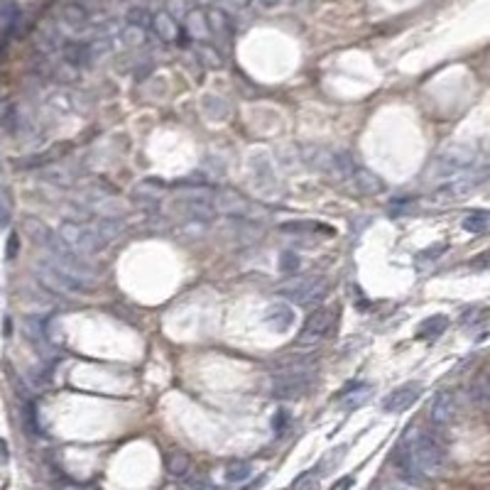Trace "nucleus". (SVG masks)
<instances>
[{
  "instance_id": "6ab92c4d",
  "label": "nucleus",
  "mask_w": 490,
  "mask_h": 490,
  "mask_svg": "<svg viewBox=\"0 0 490 490\" xmlns=\"http://www.w3.org/2000/svg\"><path fill=\"white\" fill-rule=\"evenodd\" d=\"M206 23H209V32L214 37H221V40H228L233 35V23L223 10L211 8L206 10Z\"/></svg>"
},
{
  "instance_id": "ddd939ff",
  "label": "nucleus",
  "mask_w": 490,
  "mask_h": 490,
  "mask_svg": "<svg viewBox=\"0 0 490 490\" xmlns=\"http://www.w3.org/2000/svg\"><path fill=\"white\" fill-rule=\"evenodd\" d=\"M419 395H422V382H404V385H399L397 390H392L390 395L382 399V409L390 414L404 412V409L417 402Z\"/></svg>"
},
{
  "instance_id": "c756f323",
  "label": "nucleus",
  "mask_w": 490,
  "mask_h": 490,
  "mask_svg": "<svg viewBox=\"0 0 490 490\" xmlns=\"http://www.w3.org/2000/svg\"><path fill=\"white\" fill-rule=\"evenodd\" d=\"M343 456H346V446H338L336 451H331V454L324 456V459L317 463V473H319V476H326L329 471H334V468L343 461Z\"/></svg>"
},
{
  "instance_id": "58836bf2",
  "label": "nucleus",
  "mask_w": 490,
  "mask_h": 490,
  "mask_svg": "<svg viewBox=\"0 0 490 490\" xmlns=\"http://www.w3.org/2000/svg\"><path fill=\"white\" fill-rule=\"evenodd\" d=\"M182 481H184V486H189V488H211V481H209V478H204V476L182 478Z\"/></svg>"
},
{
  "instance_id": "aec40b11",
  "label": "nucleus",
  "mask_w": 490,
  "mask_h": 490,
  "mask_svg": "<svg viewBox=\"0 0 490 490\" xmlns=\"http://www.w3.org/2000/svg\"><path fill=\"white\" fill-rule=\"evenodd\" d=\"M164 471L169 473L172 478H186L191 471V459L184 454V451H169L167 456H164Z\"/></svg>"
},
{
  "instance_id": "2eb2a0df",
  "label": "nucleus",
  "mask_w": 490,
  "mask_h": 490,
  "mask_svg": "<svg viewBox=\"0 0 490 490\" xmlns=\"http://www.w3.org/2000/svg\"><path fill=\"white\" fill-rule=\"evenodd\" d=\"M348 186L353 191H358V194H363V196H375V194H380V191H385V182H382L375 172L360 167V164L355 167V172L351 174Z\"/></svg>"
},
{
  "instance_id": "4c0bfd02",
  "label": "nucleus",
  "mask_w": 490,
  "mask_h": 490,
  "mask_svg": "<svg viewBox=\"0 0 490 490\" xmlns=\"http://www.w3.org/2000/svg\"><path fill=\"white\" fill-rule=\"evenodd\" d=\"M476 321H486V314H483L481 309H468V312L461 317V324H463V326H468V324L473 326Z\"/></svg>"
},
{
  "instance_id": "5701e85b",
  "label": "nucleus",
  "mask_w": 490,
  "mask_h": 490,
  "mask_svg": "<svg viewBox=\"0 0 490 490\" xmlns=\"http://www.w3.org/2000/svg\"><path fill=\"white\" fill-rule=\"evenodd\" d=\"M23 329H25V336H28L32 343L40 348V346H47V319L45 317H28L23 321Z\"/></svg>"
},
{
  "instance_id": "7c9ffc66",
  "label": "nucleus",
  "mask_w": 490,
  "mask_h": 490,
  "mask_svg": "<svg viewBox=\"0 0 490 490\" xmlns=\"http://www.w3.org/2000/svg\"><path fill=\"white\" fill-rule=\"evenodd\" d=\"M471 402H476L478 407H486V402H488V382H486V377H478L476 382L471 385Z\"/></svg>"
},
{
  "instance_id": "c9c22d12",
  "label": "nucleus",
  "mask_w": 490,
  "mask_h": 490,
  "mask_svg": "<svg viewBox=\"0 0 490 490\" xmlns=\"http://www.w3.org/2000/svg\"><path fill=\"white\" fill-rule=\"evenodd\" d=\"M23 417H25V427H28L30 434H40V424H37V412H35V404H28L25 407V412H23Z\"/></svg>"
},
{
  "instance_id": "a211bd4d",
  "label": "nucleus",
  "mask_w": 490,
  "mask_h": 490,
  "mask_svg": "<svg viewBox=\"0 0 490 490\" xmlns=\"http://www.w3.org/2000/svg\"><path fill=\"white\" fill-rule=\"evenodd\" d=\"M59 23L67 30H72V32H84L89 25H91V18H89V13H86V8H84V5L72 3V5H67V8L62 10Z\"/></svg>"
},
{
  "instance_id": "f704fd0d",
  "label": "nucleus",
  "mask_w": 490,
  "mask_h": 490,
  "mask_svg": "<svg viewBox=\"0 0 490 490\" xmlns=\"http://www.w3.org/2000/svg\"><path fill=\"white\" fill-rule=\"evenodd\" d=\"M287 427H290V412L287 409H280V412L273 417V429L277 436H282L287 431Z\"/></svg>"
},
{
  "instance_id": "dca6fc26",
  "label": "nucleus",
  "mask_w": 490,
  "mask_h": 490,
  "mask_svg": "<svg viewBox=\"0 0 490 490\" xmlns=\"http://www.w3.org/2000/svg\"><path fill=\"white\" fill-rule=\"evenodd\" d=\"M395 468H397L399 481L407 483V486H424V483H427V476L419 471V466L412 461V456L407 454L404 446H399L395 454Z\"/></svg>"
},
{
  "instance_id": "39448f33",
  "label": "nucleus",
  "mask_w": 490,
  "mask_h": 490,
  "mask_svg": "<svg viewBox=\"0 0 490 490\" xmlns=\"http://www.w3.org/2000/svg\"><path fill=\"white\" fill-rule=\"evenodd\" d=\"M317 382L314 370H280L268 380V395L277 399H297L304 397Z\"/></svg>"
},
{
  "instance_id": "9b49d317",
  "label": "nucleus",
  "mask_w": 490,
  "mask_h": 490,
  "mask_svg": "<svg viewBox=\"0 0 490 490\" xmlns=\"http://www.w3.org/2000/svg\"><path fill=\"white\" fill-rule=\"evenodd\" d=\"M483 184H486V169L478 174H468V177H454L451 182L439 186L436 196H439V199H446V201H459V199H466L468 194H473V191Z\"/></svg>"
},
{
  "instance_id": "4be33fe9",
  "label": "nucleus",
  "mask_w": 490,
  "mask_h": 490,
  "mask_svg": "<svg viewBox=\"0 0 490 490\" xmlns=\"http://www.w3.org/2000/svg\"><path fill=\"white\" fill-rule=\"evenodd\" d=\"M186 32L194 40H209V23H206L204 10H186Z\"/></svg>"
},
{
  "instance_id": "1a4fd4ad",
  "label": "nucleus",
  "mask_w": 490,
  "mask_h": 490,
  "mask_svg": "<svg viewBox=\"0 0 490 490\" xmlns=\"http://www.w3.org/2000/svg\"><path fill=\"white\" fill-rule=\"evenodd\" d=\"M81 201L86 204L89 214H98L106 218H120L125 214V206L118 201V196H113L108 189H103V186H89V189L84 191Z\"/></svg>"
},
{
  "instance_id": "412c9836",
  "label": "nucleus",
  "mask_w": 490,
  "mask_h": 490,
  "mask_svg": "<svg viewBox=\"0 0 490 490\" xmlns=\"http://www.w3.org/2000/svg\"><path fill=\"white\" fill-rule=\"evenodd\" d=\"M372 395V385H353V387H346L343 392H341V407L346 409V412H351V409L360 407V404L365 402L368 397Z\"/></svg>"
},
{
  "instance_id": "7ed1b4c3",
  "label": "nucleus",
  "mask_w": 490,
  "mask_h": 490,
  "mask_svg": "<svg viewBox=\"0 0 490 490\" xmlns=\"http://www.w3.org/2000/svg\"><path fill=\"white\" fill-rule=\"evenodd\" d=\"M476 162H478V150L473 145H451L436 154V159L429 167V174H434V179H451L456 174L473 169Z\"/></svg>"
},
{
  "instance_id": "e433bc0d",
  "label": "nucleus",
  "mask_w": 490,
  "mask_h": 490,
  "mask_svg": "<svg viewBox=\"0 0 490 490\" xmlns=\"http://www.w3.org/2000/svg\"><path fill=\"white\" fill-rule=\"evenodd\" d=\"M199 55L204 57L206 64H211V67H221V55L214 50V47L209 45H199Z\"/></svg>"
},
{
  "instance_id": "ea45409f",
  "label": "nucleus",
  "mask_w": 490,
  "mask_h": 490,
  "mask_svg": "<svg viewBox=\"0 0 490 490\" xmlns=\"http://www.w3.org/2000/svg\"><path fill=\"white\" fill-rule=\"evenodd\" d=\"M282 0H250V8H255V10H270V8H275V5H280Z\"/></svg>"
},
{
  "instance_id": "b1692460",
  "label": "nucleus",
  "mask_w": 490,
  "mask_h": 490,
  "mask_svg": "<svg viewBox=\"0 0 490 490\" xmlns=\"http://www.w3.org/2000/svg\"><path fill=\"white\" fill-rule=\"evenodd\" d=\"M449 329V319L444 317V314H434V317H429V319H424L422 324H419V329H417V336L419 338H439L441 334Z\"/></svg>"
},
{
  "instance_id": "473e14b6",
  "label": "nucleus",
  "mask_w": 490,
  "mask_h": 490,
  "mask_svg": "<svg viewBox=\"0 0 490 490\" xmlns=\"http://www.w3.org/2000/svg\"><path fill=\"white\" fill-rule=\"evenodd\" d=\"M300 270V258L295 253H282L280 258V273L282 275H295Z\"/></svg>"
},
{
  "instance_id": "2f4dec72",
  "label": "nucleus",
  "mask_w": 490,
  "mask_h": 490,
  "mask_svg": "<svg viewBox=\"0 0 490 490\" xmlns=\"http://www.w3.org/2000/svg\"><path fill=\"white\" fill-rule=\"evenodd\" d=\"M319 483H321V476L317 473V468H312V471L302 473V476L292 483V488H317Z\"/></svg>"
},
{
  "instance_id": "393cba45",
  "label": "nucleus",
  "mask_w": 490,
  "mask_h": 490,
  "mask_svg": "<svg viewBox=\"0 0 490 490\" xmlns=\"http://www.w3.org/2000/svg\"><path fill=\"white\" fill-rule=\"evenodd\" d=\"M20 20V8L15 0H3L0 3V35H10Z\"/></svg>"
},
{
  "instance_id": "a878e982",
  "label": "nucleus",
  "mask_w": 490,
  "mask_h": 490,
  "mask_svg": "<svg viewBox=\"0 0 490 490\" xmlns=\"http://www.w3.org/2000/svg\"><path fill=\"white\" fill-rule=\"evenodd\" d=\"M250 476H253V463H250V461L228 463V468H226V481L228 483H233V486H241V483L248 481Z\"/></svg>"
},
{
  "instance_id": "c03bdc74",
  "label": "nucleus",
  "mask_w": 490,
  "mask_h": 490,
  "mask_svg": "<svg viewBox=\"0 0 490 490\" xmlns=\"http://www.w3.org/2000/svg\"><path fill=\"white\" fill-rule=\"evenodd\" d=\"M8 459V446H5V441H0V461Z\"/></svg>"
},
{
  "instance_id": "37998d69",
  "label": "nucleus",
  "mask_w": 490,
  "mask_h": 490,
  "mask_svg": "<svg viewBox=\"0 0 490 490\" xmlns=\"http://www.w3.org/2000/svg\"><path fill=\"white\" fill-rule=\"evenodd\" d=\"M0 226H8V209L0 206Z\"/></svg>"
},
{
  "instance_id": "4468645a",
  "label": "nucleus",
  "mask_w": 490,
  "mask_h": 490,
  "mask_svg": "<svg viewBox=\"0 0 490 490\" xmlns=\"http://www.w3.org/2000/svg\"><path fill=\"white\" fill-rule=\"evenodd\" d=\"M154 35L159 37L162 42H167V45H174V42H184V35H182V28H179L177 18H174L169 10H159V13L152 15L150 20Z\"/></svg>"
},
{
  "instance_id": "c85d7f7f",
  "label": "nucleus",
  "mask_w": 490,
  "mask_h": 490,
  "mask_svg": "<svg viewBox=\"0 0 490 490\" xmlns=\"http://www.w3.org/2000/svg\"><path fill=\"white\" fill-rule=\"evenodd\" d=\"M280 231L285 233H314V231H324V233H331V228L321 226V223H314V221H292V223H282Z\"/></svg>"
},
{
  "instance_id": "79ce46f5",
  "label": "nucleus",
  "mask_w": 490,
  "mask_h": 490,
  "mask_svg": "<svg viewBox=\"0 0 490 490\" xmlns=\"http://www.w3.org/2000/svg\"><path fill=\"white\" fill-rule=\"evenodd\" d=\"M353 478H341V481L338 483H334V488H351V486H353Z\"/></svg>"
},
{
  "instance_id": "f03ea898",
  "label": "nucleus",
  "mask_w": 490,
  "mask_h": 490,
  "mask_svg": "<svg viewBox=\"0 0 490 490\" xmlns=\"http://www.w3.org/2000/svg\"><path fill=\"white\" fill-rule=\"evenodd\" d=\"M304 162L309 167L324 172L326 177L336 179V182H346V184H348L351 174L358 167V162H355L351 152L331 150V147H307Z\"/></svg>"
},
{
  "instance_id": "cd10ccee",
  "label": "nucleus",
  "mask_w": 490,
  "mask_h": 490,
  "mask_svg": "<svg viewBox=\"0 0 490 490\" xmlns=\"http://www.w3.org/2000/svg\"><path fill=\"white\" fill-rule=\"evenodd\" d=\"M120 40H122V45H127V47H140L147 42V32L145 28H140V25L127 23V28L120 32Z\"/></svg>"
},
{
  "instance_id": "f8f14e48",
  "label": "nucleus",
  "mask_w": 490,
  "mask_h": 490,
  "mask_svg": "<svg viewBox=\"0 0 490 490\" xmlns=\"http://www.w3.org/2000/svg\"><path fill=\"white\" fill-rule=\"evenodd\" d=\"M456 412H459V399H456V395L451 390H441L436 392L429 404V422L436 424V427H444V424L454 422Z\"/></svg>"
},
{
  "instance_id": "72a5a7b5",
  "label": "nucleus",
  "mask_w": 490,
  "mask_h": 490,
  "mask_svg": "<svg viewBox=\"0 0 490 490\" xmlns=\"http://www.w3.org/2000/svg\"><path fill=\"white\" fill-rule=\"evenodd\" d=\"M152 20V15L147 13L145 8H132L130 13H127V23L130 25H140V28H147Z\"/></svg>"
},
{
  "instance_id": "bb28decb",
  "label": "nucleus",
  "mask_w": 490,
  "mask_h": 490,
  "mask_svg": "<svg viewBox=\"0 0 490 490\" xmlns=\"http://www.w3.org/2000/svg\"><path fill=\"white\" fill-rule=\"evenodd\" d=\"M463 231L473 233V236H481V233L488 231V211H471L463 218Z\"/></svg>"
},
{
  "instance_id": "0eeeda50",
  "label": "nucleus",
  "mask_w": 490,
  "mask_h": 490,
  "mask_svg": "<svg viewBox=\"0 0 490 490\" xmlns=\"http://www.w3.org/2000/svg\"><path fill=\"white\" fill-rule=\"evenodd\" d=\"M277 295L295 302V304H300V307H312V304H319V302L326 297V282L317 275L295 277V280L277 287Z\"/></svg>"
},
{
  "instance_id": "f3484780",
  "label": "nucleus",
  "mask_w": 490,
  "mask_h": 490,
  "mask_svg": "<svg viewBox=\"0 0 490 490\" xmlns=\"http://www.w3.org/2000/svg\"><path fill=\"white\" fill-rule=\"evenodd\" d=\"M265 324L275 331H290L292 324H295V312H292L290 304L285 302H275V304L268 307L265 312Z\"/></svg>"
},
{
  "instance_id": "a19ab883",
  "label": "nucleus",
  "mask_w": 490,
  "mask_h": 490,
  "mask_svg": "<svg viewBox=\"0 0 490 490\" xmlns=\"http://www.w3.org/2000/svg\"><path fill=\"white\" fill-rule=\"evenodd\" d=\"M18 248H20V236H18V233H13V236L8 238V258L10 260L18 255Z\"/></svg>"
},
{
  "instance_id": "423d86ee",
  "label": "nucleus",
  "mask_w": 490,
  "mask_h": 490,
  "mask_svg": "<svg viewBox=\"0 0 490 490\" xmlns=\"http://www.w3.org/2000/svg\"><path fill=\"white\" fill-rule=\"evenodd\" d=\"M206 201L211 204L216 216H233V218H260L258 214H263L258 204L248 201L243 194L233 189H211L206 194Z\"/></svg>"
},
{
  "instance_id": "9d476101",
  "label": "nucleus",
  "mask_w": 490,
  "mask_h": 490,
  "mask_svg": "<svg viewBox=\"0 0 490 490\" xmlns=\"http://www.w3.org/2000/svg\"><path fill=\"white\" fill-rule=\"evenodd\" d=\"M334 319H336V312H334V309H329V307L314 309L300 334V343H317V341H321L324 336H329L334 329Z\"/></svg>"
},
{
  "instance_id": "20e7f679",
  "label": "nucleus",
  "mask_w": 490,
  "mask_h": 490,
  "mask_svg": "<svg viewBox=\"0 0 490 490\" xmlns=\"http://www.w3.org/2000/svg\"><path fill=\"white\" fill-rule=\"evenodd\" d=\"M57 236H59L72 250H76L79 255H84V258H91V255L101 253V250L108 245L103 238L98 236V233L93 231L91 226H89L86 221H84V223L64 221V223H59V231H57Z\"/></svg>"
},
{
  "instance_id": "f257e3e1",
  "label": "nucleus",
  "mask_w": 490,
  "mask_h": 490,
  "mask_svg": "<svg viewBox=\"0 0 490 490\" xmlns=\"http://www.w3.org/2000/svg\"><path fill=\"white\" fill-rule=\"evenodd\" d=\"M404 449L412 456V461L419 466V471L424 476H441L449 466V459H446V451L434 436L422 434L419 429H407L404 434Z\"/></svg>"
},
{
  "instance_id": "6e6552de",
  "label": "nucleus",
  "mask_w": 490,
  "mask_h": 490,
  "mask_svg": "<svg viewBox=\"0 0 490 490\" xmlns=\"http://www.w3.org/2000/svg\"><path fill=\"white\" fill-rule=\"evenodd\" d=\"M35 277L47 287V290L55 292V295H79V292L89 290V287H84L81 282L72 280V277L64 275L62 270H57L55 265H50L47 260L35 263Z\"/></svg>"
}]
</instances>
